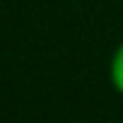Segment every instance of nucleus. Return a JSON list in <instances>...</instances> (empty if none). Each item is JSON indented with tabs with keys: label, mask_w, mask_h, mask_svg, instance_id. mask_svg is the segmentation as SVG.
<instances>
[{
	"label": "nucleus",
	"mask_w": 123,
	"mask_h": 123,
	"mask_svg": "<svg viewBox=\"0 0 123 123\" xmlns=\"http://www.w3.org/2000/svg\"><path fill=\"white\" fill-rule=\"evenodd\" d=\"M110 82H112V87H114V91L123 96V41L116 46L114 53H112V59H110Z\"/></svg>",
	"instance_id": "nucleus-1"
}]
</instances>
